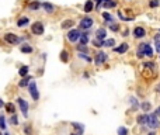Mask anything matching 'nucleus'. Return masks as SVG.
<instances>
[{
	"label": "nucleus",
	"instance_id": "obj_26",
	"mask_svg": "<svg viewBox=\"0 0 160 135\" xmlns=\"http://www.w3.org/2000/svg\"><path fill=\"white\" fill-rule=\"evenodd\" d=\"M79 58H82L83 61H87V62H91V58L90 56H87V53H82V52H79V55H77Z\"/></svg>",
	"mask_w": 160,
	"mask_h": 135
},
{
	"label": "nucleus",
	"instance_id": "obj_5",
	"mask_svg": "<svg viewBox=\"0 0 160 135\" xmlns=\"http://www.w3.org/2000/svg\"><path fill=\"white\" fill-rule=\"evenodd\" d=\"M31 30H32V34H35V35H42L45 28H44V24L41 21H37V23L32 24Z\"/></svg>",
	"mask_w": 160,
	"mask_h": 135
},
{
	"label": "nucleus",
	"instance_id": "obj_43",
	"mask_svg": "<svg viewBox=\"0 0 160 135\" xmlns=\"http://www.w3.org/2000/svg\"><path fill=\"white\" fill-rule=\"evenodd\" d=\"M149 135H156V134H155V132H150V134Z\"/></svg>",
	"mask_w": 160,
	"mask_h": 135
},
{
	"label": "nucleus",
	"instance_id": "obj_15",
	"mask_svg": "<svg viewBox=\"0 0 160 135\" xmlns=\"http://www.w3.org/2000/svg\"><path fill=\"white\" fill-rule=\"evenodd\" d=\"M91 10H93V0H87L84 4V11L86 13H90Z\"/></svg>",
	"mask_w": 160,
	"mask_h": 135
},
{
	"label": "nucleus",
	"instance_id": "obj_42",
	"mask_svg": "<svg viewBox=\"0 0 160 135\" xmlns=\"http://www.w3.org/2000/svg\"><path fill=\"white\" fill-rule=\"evenodd\" d=\"M157 92H159V94H160V84L157 86Z\"/></svg>",
	"mask_w": 160,
	"mask_h": 135
},
{
	"label": "nucleus",
	"instance_id": "obj_20",
	"mask_svg": "<svg viewBox=\"0 0 160 135\" xmlns=\"http://www.w3.org/2000/svg\"><path fill=\"white\" fill-rule=\"evenodd\" d=\"M31 79H32V77H28V76H25V77L22 79L21 82H20V87H24V86L30 84V83H31Z\"/></svg>",
	"mask_w": 160,
	"mask_h": 135
},
{
	"label": "nucleus",
	"instance_id": "obj_18",
	"mask_svg": "<svg viewBox=\"0 0 160 135\" xmlns=\"http://www.w3.org/2000/svg\"><path fill=\"white\" fill-rule=\"evenodd\" d=\"M103 17H104V20L107 21V24H111V23H114V19H112V16H111V14H108V13H103Z\"/></svg>",
	"mask_w": 160,
	"mask_h": 135
},
{
	"label": "nucleus",
	"instance_id": "obj_1",
	"mask_svg": "<svg viewBox=\"0 0 160 135\" xmlns=\"http://www.w3.org/2000/svg\"><path fill=\"white\" fill-rule=\"evenodd\" d=\"M136 55H138V58H143L145 55L146 56H152L153 55V49H152V47H150L149 44H140Z\"/></svg>",
	"mask_w": 160,
	"mask_h": 135
},
{
	"label": "nucleus",
	"instance_id": "obj_21",
	"mask_svg": "<svg viewBox=\"0 0 160 135\" xmlns=\"http://www.w3.org/2000/svg\"><path fill=\"white\" fill-rule=\"evenodd\" d=\"M73 24H75V23L72 20H66L62 23V28H70V27H73Z\"/></svg>",
	"mask_w": 160,
	"mask_h": 135
},
{
	"label": "nucleus",
	"instance_id": "obj_29",
	"mask_svg": "<svg viewBox=\"0 0 160 135\" xmlns=\"http://www.w3.org/2000/svg\"><path fill=\"white\" fill-rule=\"evenodd\" d=\"M115 4H117L115 1H108V0H104V7H107V9H108V7H115Z\"/></svg>",
	"mask_w": 160,
	"mask_h": 135
},
{
	"label": "nucleus",
	"instance_id": "obj_32",
	"mask_svg": "<svg viewBox=\"0 0 160 135\" xmlns=\"http://www.w3.org/2000/svg\"><path fill=\"white\" fill-rule=\"evenodd\" d=\"M77 49L82 52V53H83V52H84V53H89V49H87V47H86V45H79V47H77Z\"/></svg>",
	"mask_w": 160,
	"mask_h": 135
},
{
	"label": "nucleus",
	"instance_id": "obj_37",
	"mask_svg": "<svg viewBox=\"0 0 160 135\" xmlns=\"http://www.w3.org/2000/svg\"><path fill=\"white\" fill-rule=\"evenodd\" d=\"M24 131H25V135H31L32 131H31V127L30 125H25V128H24Z\"/></svg>",
	"mask_w": 160,
	"mask_h": 135
},
{
	"label": "nucleus",
	"instance_id": "obj_3",
	"mask_svg": "<svg viewBox=\"0 0 160 135\" xmlns=\"http://www.w3.org/2000/svg\"><path fill=\"white\" fill-rule=\"evenodd\" d=\"M28 92H30V94H31L32 100H34V101H38L39 93H38V89H37V83H35L34 80H31V83L28 84Z\"/></svg>",
	"mask_w": 160,
	"mask_h": 135
},
{
	"label": "nucleus",
	"instance_id": "obj_35",
	"mask_svg": "<svg viewBox=\"0 0 160 135\" xmlns=\"http://www.w3.org/2000/svg\"><path fill=\"white\" fill-rule=\"evenodd\" d=\"M10 123L13 125H18V120H17V117H16V115H13V117L10 118Z\"/></svg>",
	"mask_w": 160,
	"mask_h": 135
},
{
	"label": "nucleus",
	"instance_id": "obj_16",
	"mask_svg": "<svg viewBox=\"0 0 160 135\" xmlns=\"http://www.w3.org/2000/svg\"><path fill=\"white\" fill-rule=\"evenodd\" d=\"M6 110H7V113H11V114H14L16 113V107H14V104H11V103H7L6 106Z\"/></svg>",
	"mask_w": 160,
	"mask_h": 135
},
{
	"label": "nucleus",
	"instance_id": "obj_9",
	"mask_svg": "<svg viewBox=\"0 0 160 135\" xmlns=\"http://www.w3.org/2000/svg\"><path fill=\"white\" fill-rule=\"evenodd\" d=\"M107 53H104V52H98L96 55V58H94V62H96V65H101V63H104L107 61Z\"/></svg>",
	"mask_w": 160,
	"mask_h": 135
},
{
	"label": "nucleus",
	"instance_id": "obj_45",
	"mask_svg": "<svg viewBox=\"0 0 160 135\" xmlns=\"http://www.w3.org/2000/svg\"><path fill=\"white\" fill-rule=\"evenodd\" d=\"M0 135H3V134H1V132H0Z\"/></svg>",
	"mask_w": 160,
	"mask_h": 135
},
{
	"label": "nucleus",
	"instance_id": "obj_2",
	"mask_svg": "<svg viewBox=\"0 0 160 135\" xmlns=\"http://www.w3.org/2000/svg\"><path fill=\"white\" fill-rule=\"evenodd\" d=\"M146 125L150 127V128H157L160 125V121L159 118H157V115L156 114H148V121H146Z\"/></svg>",
	"mask_w": 160,
	"mask_h": 135
},
{
	"label": "nucleus",
	"instance_id": "obj_7",
	"mask_svg": "<svg viewBox=\"0 0 160 135\" xmlns=\"http://www.w3.org/2000/svg\"><path fill=\"white\" fill-rule=\"evenodd\" d=\"M4 40L9 42V44H13V45H16V44H18V42L21 41L17 35H14L13 32H7L6 35H4Z\"/></svg>",
	"mask_w": 160,
	"mask_h": 135
},
{
	"label": "nucleus",
	"instance_id": "obj_30",
	"mask_svg": "<svg viewBox=\"0 0 160 135\" xmlns=\"http://www.w3.org/2000/svg\"><path fill=\"white\" fill-rule=\"evenodd\" d=\"M0 128H1V130H6V120H4V115H0Z\"/></svg>",
	"mask_w": 160,
	"mask_h": 135
},
{
	"label": "nucleus",
	"instance_id": "obj_31",
	"mask_svg": "<svg viewBox=\"0 0 160 135\" xmlns=\"http://www.w3.org/2000/svg\"><path fill=\"white\" fill-rule=\"evenodd\" d=\"M114 44H115L114 40H106V41H104V47H108V48H110V47H114Z\"/></svg>",
	"mask_w": 160,
	"mask_h": 135
},
{
	"label": "nucleus",
	"instance_id": "obj_19",
	"mask_svg": "<svg viewBox=\"0 0 160 135\" xmlns=\"http://www.w3.org/2000/svg\"><path fill=\"white\" fill-rule=\"evenodd\" d=\"M61 61H62V62H67V61H69V52L67 51L61 52Z\"/></svg>",
	"mask_w": 160,
	"mask_h": 135
},
{
	"label": "nucleus",
	"instance_id": "obj_13",
	"mask_svg": "<svg viewBox=\"0 0 160 135\" xmlns=\"http://www.w3.org/2000/svg\"><path fill=\"white\" fill-rule=\"evenodd\" d=\"M41 7H42V9L46 11V13H52V11H53V6L51 4V3H48V1H44Z\"/></svg>",
	"mask_w": 160,
	"mask_h": 135
},
{
	"label": "nucleus",
	"instance_id": "obj_38",
	"mask_svg": "<svg viewBox=\"0 0 160 135\" xmlns=\"http://www.w3.org/2000/svg\"><path fill=\"white\" fill-rule=\"evenodd\" d=\"M159 4H160L159 0H152V1H150V7H157Z\"/></svg>",
	"mask_w": 160,
	"mask_h": 135
},
{
	"label": "nucleus",
	"instance_id": "obj_11",
	"mask_svg": "<svg viewBox=\"0 0 160 135\" xmlns=\"http://www.w3.org/2000/svg\"><path fill=\"white\" fill-rule=\"evenodd\" d=\"M106 35H107V31H106V28H98L96 32V37H97V40H100V41H103L104 38H106Z\"/></svg>",
	"mask_w": 160,
	"mask_h": 135
},
{
	"label": "nucleus",
	"instance_id": "obj_34",
	"mask_svg": "<svg viewBox=\"0 0 160 135\" xmlns=\"http://www.w3.org/2000/svg\"><path fill=\"white\" fill-rule=\"evenodd\" d=\"M140 107H142V110H143V111H149V110H150V104L149 103H142Z\"/></svg>",
	"mask_w": 160,
	"mask_h": 135
},
{
	"label": "nucleus",
	"instance_id": "obj_12",
	"mask_svg": "<svg viewBox=\"0 0 160 135\" xmlns=\"http://www.w3.org/2000/svg\"><path fill=\"white\" fill-rule=\"evenodd\" d=\"M128 44H121L119 47H117L115 48V52H118V53H125V52L128 51Z\"/></svg>",
	"mask_w": 160,
	"mask_h": 135
},
{
	"label": "nucleus",
	"instance_id": "obj_24",
	"mask_svg": "<svg viewBox=\"0 0 160 135\" xmlns=\"http://www.w3.org/2000/svg\"><path fill=\"white\" fill-rule=\"evenodd\" d=\"M146 121H148V114H143V115H139L138 117L139 124H146Z\"/></svg>",
	"mask_w": 160,
	"mask_h": 135
},
{
	"label": "nucleus",
	"instance_id": "obj_8",
	"mask_svg": "<svg viewBox=\"0 0 160 135\" xmlns=\"http://www.w3.org/2000/svg\"><path fill=\"white\" fill-rule=\"evenodd\" d=\"M93 23H94V21H93V19H90V17H84L83 20L80 21L79 27H80V28H84V30H89V28L93 25Z\"/></svg>",
	"mask_w": 160,
	"mask_h": 135
},
{
	"label": "nucleus",
	"instance_id": "obj_36",
	"mask_svg": "<svg viewBox=\"0 0 160 135\" xmlns=\"http://www.w3.org/2000/svg\"><path fill=\"white\" fill-rule=\"evenodd\" d=\"M108 25H110V30H112V31H118V28H119V27H118V24H112V23H111V24H108Z\"/></svg>",
	"mask_w": 160,
	"mask_h": 135
},
{
	"label": "nucleus",
	"instance_id": "obj_28",
	"mask_svg": "<svg viewBox=\"0 0 160 135\" xmlns=\"http://www.w3.org/2000/svg\"><path fill=\"white\" fill-rule=\"evenodd\" d=\"M118 135H128V130L125 127H119L118 128Z\"/></svg>",
	"mask_w": 160,
	"mask_h": 135
},
{
	"label": "nucleus",
	"instance_id": "obj_27",
	"mask_svg": "<svg viewBox=\"0 0 160 135\" xmlns=\"http://www.w3.org/2000/svg\"><path fill=\"white\" fill-rule=\"evenodd\" d=\"M18 73H20V76H27V73H28V68L27 66H21V69L18 71Z\"/></svg>",
	"mask_w": 160,
	"mask_h": 135
},
{
	"label": "nucleus",
	"instance_id": "obj_17",
	"mask_svg": "<svg viewBox=\"0 0 160 135\" xmlns=\"http://www.w3.org/2000/svg\"><path fill=\"white\" fill-rule=\"evenodd\" d=\"M80 42H82V45H86V44L89 42V31L84 32V34H82V37H80Z\"/></svg>",
	"mask_w": 160,
	"mask_h": 135
},
{
	"label": "nucleus",
	"instance_id": "obj_25",
	"mask_svg": "<svg viewBox=\"0 0 160 135\" xmlns=\"http://www.w3.org/2000/svg\"><path fill=\"white\" fill-rule=\"evenodd\" d=\"M41 6H42L41 3H38V1H34V3H31V4H30V10H38Z\"/></svg>",
	"mask_w": 160,
	"mask_h": 135
},
{
	"label": "nucleus",
	"instance_id": "obj_10",
	"mask_svg": "<svg viewBox=\"0 0 160 135\" xmlns=\"http://www.w3.org/2000/svg\"><path fill=\"white\" fill-rule=\"evenodd\" d=\"M133 35H135V38H143L146 35V31H145L143 27H136L133 30Z\"/></svg>",
	"mask_w": 160,
	"mask_h": 135
},
{
	"label": "nucleus",
	"instance_id": "obj_33",
	"mask_svg": "<svg viewBox=\"0 0 160 135\" xmlns=\"http://www.w3.org/2000/svg\"><path fill=\"white\" fill-rule=\"evenodd\" d=\"M94 47H97V48H100V47H104V41H100V40H94Z\"/></svg>",
	"mask_w": 160,
	"mask_h": 135
},
{
	"label": "nucleus",
	"instance_id": "obj_41",
	"mask_svg": "<svg viewBox=\"0 0 160 135\" xmlns=\"http://www.w3.org/2000/svg\"><path fill=\"white\" fill-rule=\"evenodd\" d=\"M156 113H157V114H160V107L157 108V110H156Z\"/></svg>",
	"mask_w": 160,
	"mask_h": 135
},
{
	"label": "nucleus",
	"instance_id": "obj_4",
	"mask_svg": "<svg viewBox=\"0 0 160 135\" xmlns=\"http://www.w3.org/2000/svg\"><path fill=\"white\" fill-rule=\"evenodd\" d=\"M80 37H82V32L79 31V30H70V31L67 32V40L70 42H73V44L76 41H80Z\"/></svg>",
	"mask_w": 160,
	"mask_h": 135
},
{
	"label": "nucleus",
	"instance_id": "obj_22",
	"mask_svg": "<svg viewBox=\"0 0 160 135\" xmlns=\"http://www.w3.org/2000/svg\"><path fill=\"white\" fill-rule=\"evenodd\" d=\"M155 45H156V51L160 53V34L155 37Z\"/></svg>",
	"mask_w": 160,
	"mask_h": 135
},
{
	"label": "nucleus",
	"instance_id": "obj_14",
	"mask_svg": "<svg viewBox=\"0 0 160 135\" xmlns=\"http://www.w3.org/2000/svg\"><path fill=\"white\" fill-rule=\"evenodd\" d=\"M28 23H30V20H28L27 17H21V19H18V21H17V27H25Z\"/></svg>",
	"mask_w": 160,
	"mask_h": 135
},
{
	"label": "nucleus",
	"instance_id": "obj_39",
	"mask_svg": "<svg viewBox=\"0 0 160 135\" xmlns=\"http://www.w3.org/2000/svg\"><path fill=\"white\" fill-rule=\"evenodd\" d=\"M96 1H97V10H98V9H100V6H101V3H103L104 0H96Z\"/></svg>",
	"mask_w": 160,
	"mask_h": 135
},
{
	"label": "nucleus",
	"instance_id": "obj_6",
	"mask_svg": "<svg viewBox=\"0 0 160 135\" xmlns=\"http://www.w3.org/2000/svg\"><path fill=\"white\" fill-rule=\"evenodd\" d=\"M17 103H18V106H20V108H21V113L24 117H28V103L24 100V99H17Z\"/></svg>",
	"mask_w": 160,
	"mask_h": 135
},
{
	"label": "nucleus",
	"instance_id": "obj_40",
	"mask_svg": "<svg viewBox=\"0 0 160 135\" xmlns=\"http://www.w3.org/2000/svg\"><path fill=\"white\" fill-rule=\"evenodd\" d=\"M3 106H6V104L3 103V101H1V99H0V108H1V107H3Z\"/></svg>",
	"mask_w": 160,
	"mask_h": 135
},
{
	"label": "nucleus",
	"instance_id": "obj_23",
	"mask_svg": "<svg viewBox=\"0 0 160 135\" xmlns=\"http://www.w3.org/2000/svg\"><path fill=\"white\" fill-rule=\"evenodd\" d=\"M21 52H24V53H31V52H32V47H31V45H22V47H21Z\"/></svg>",
	"mask_w": 160,
	"mask_h": 135
},
{
	"label": "nucleus",
	"instance_id": "obj_44",
	"mask_svg": "<svg viewBox=\"0 0 160 135\" xmlns=\"http://www.w3.org/2000/svg\"><path fill=\"white\" fill-rule=\"evenodd\" d=\"M4 135H10V134H9V132H6V134H4Z\"/></svg>",
	"mask_w": 160,
	"mask_h": 135
}]
</instances>
